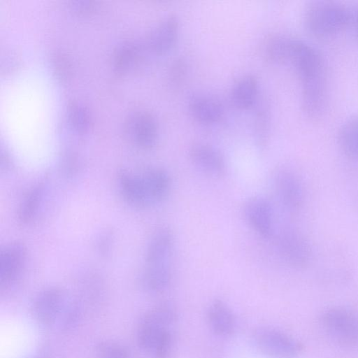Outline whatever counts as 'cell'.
I'll return each mask as SVG.
<instances>
[{"label":"cell","mask_w":358,"mask_h":358,"mask_svg":"<svg viewBox=\"0 0 358 358\" xmlns=\"http://www.w3.org/2000/svg\"><path fill=\"white\" fill-rule=\"evenodd\" d=\"M353 17L351 10L343 3L320 1L306 6L303 22L310 33L318 37H327L345 29Z\"/></svg>","instance_id":"cell-1"},{"label":"cell","mask_w":358,"mask_h":358,"mask_svg":"<svg viewBox=\"0 0 358 358\" xmlns=\"http://www.w3.org/2000/svg\"><path fill=\"white\" fill-rule=\"evenodd\" d=\"M321 322L326 333L339 345H358V315L351 310L334 307L326 310Z\"/></svg>","instance_id":"cell-2"},{"label":"cell","mask_w":358,"mask_h":358,"mask_svg":"<svg viewBox=\"0 0 358 358\" xmlns=\"http://www.w3.org/2000/svg\"><path fill=\"white\" fill-rule=\"evenodd\" d=\"M257 349L270 358H296L301 352V345L294 338L279 330L261 327L252 334Z\"/></svg>","instance_id":"cell-3"},{"label":"cell","mask_w":358,"mask_h":358,"mask_svg":"<svg viewBox=\"0 0 358 358\" xmlns=\"http://www.w3.org/2000/svg\"><path fill=\"white\" fill-rule=\"evenodd\" d=\"M176 318L174 306L170 302H162L150 310L143 317L138 331L139 345L148 350H152L167 327Z\"/></svg>","instance_id":"cell-4"},{"label":"cell","mask_w":358,"mask_h":358,"mask_svg":"<svg viewBox=\"0 0 358 358\" xmlns=\"http://www.w3.org/2000/svg\"><path fill=\"white\" fill-rule=\"evenodd\" d=\"M275 245L283 261L293 268H301L310 259L309 245L294 229L284 227L280 229L275 238Z\"/></svg>","instance_id":"cell-5"},{"label":"cell","mask_w":358,"mask_h":358,"mask_svg":"<svg viewBox=\"0 0 358 358\" xmlns=\"http://www.w3.org/2000/svg\"><path fill=\"white\" fill-rule=\"evenodd\" d=\"M243 213L248 225L258 235L264 238L273 236V209L266 198L261 196L250 197L245 202Z\"/></svg>","instance_id":"cell-6"},{"label":"cell","mask_w":358,"mask_h":358,"mask_svg":"<svg viewBox=\"0 0 358 358\" xmlns=\"http://www.w3.org/2000/svg\"><path fill=\"white\" fill-rule=\"evenodd\" d=\"M274 189L280 203L289 211L299 210L304 199L302 182L299 176L289 169H281L274 176Z\"/></svg>","instance_id":"cell-7"},{"label":"cell","mask_w":358,"mask_h":358,"mask_svg":"<svg viewBox=\"0 0 358 358\" xmlns=\"http://www.w3.org/2000/svg\"><path fill=\"white\" fill-rule=\"evenodd\" d=\"M126 130L135 143L143 148H151L157 142V122L148 112H138L131 115L126 123Z\"/></svg>","instance_id":"cell-8"},{"label":"cell","mask_w":358,"mask_h":358,"mask_svg":"<svg viewBox=\"0 0 358 358\" xmlns=\"http://www.w3.org/2000/svg\"><path fill=\"white\" fill-rule=\"evenodd\" d=\"M189 157L199 169L211 176H222L226 171V162L222 153L214 147L197 143L189 149Z\"/></svg>","instance_id":"cell-9"},{"label":"cell","mask_w":358,"mask_h":358,"mask_svg":"<svg viewBox=\"0 0 358 358\" xmlns=\"http://www.w3.org/2000/svg\"><path fill=\"white\" fill-rule=\"evenodd\" d=\"M64 294L58 288H48L36 296L34 314L38 322L45 326L52 324L64 308Z\"/></svg>","instance_id":"cell-10"},{"label":"cell","mask_w":358,"mask_h":358,"mask_svg":"<svg viewBox=\"0 0 358 358\" xmlns=\"http://www.w3.org/2000/svg\"><path fill=\"white\" fill-rule=\"evenodd\" d=\"M179 33L178 17L171 15L163 20L150 32L148 45L154 53L162 55L170 51L175 45Z\"/></svg>","instance_id":"cell-11"},{"label":"cell","mask_w":358,"mask_h":358,"mask_svg":"<svg viewBox=\"0 0 358 358\" xmlns=\"http://www.w3.org/2000/svg\"><path fill=\"white\" fill-rule=\"evenodd\" d=\"M173 236L169 228L159 229L151 238L145 256L146 267L169 265Z\"/></svg>","instance_id":"cell-12"},{"label":"cell","mask_w":358,"mask_h":358,"mask_svg":"<svg viewBox=\"0 0 358 358\" xmlns=\"http://www.w3.org/2000/svg\"><path fill=\"white\" fill-rule=\"evenodd\" d=\"M188 109L192 117L203 124H212L220 121L224 108L219 100L213 96L196 94L188 101Z\"/></svg>","instance_id":"cell-13"},{"label":"cell","mask_w":358,"mask_h":358,"mask_svg":"<svg viewBox=\"0 0 358 358\" xmlns=\"http://www.w3.org/2000/svg\"><path fill=\"white\" fill-rule=\"evenodd\" d=\"M26 257L24 246L17 242L6 246L0 255V278L1 284H8L20 273Z\"/></svg>","instance_id":"cell-14"},{"label":"cell","mask_w":358,"mask_h":358,"mask_svg":"<svg viewBox=\"0 0 358 358\" xmlns=\"http://www.w3.org/2000/svg\"><path fill=\"white\" fill-rule=\"evenodd\" d=\"M119 182L123 196L131 205L143 208L150 204L143 176H136L122 171Z\"/></svg>","instance_id":"cell-15"},{"label":"cell","mask_w":358,"mask_h":358,"mask_svg":"<svg viewBox=\"0 0 358 358\" xmlns=\"http://www.w3.org/2000/svg\"><path fill=\"white\" fill-rule=\"evenodd\" d=\"M212 330L217 335L228 336L235 331L236 320L230 308L222 301L212 303L207 313Z\"/></svg>","instance_id":"cell-16"},{"label":"cell","mask_w":358,"mask_h":358,"mask_svg":"<svg viewBox=\"0 0 358 358\" xmlns=\"http://www.w3.org/2000/svg\"><path fill=\"white\" fill-rule=\"evenodd\" d=\"M142 176L150 204L159 203L167 197L171 189V180L164 169H151Z\"/></svg>","instance_id":"cell-17"},{"label":"cell","mask_w":358,"mask_h":358,"mask_svg":"<svg viewBox=\"0 0 358 358\" xmlns=\"http://www.w3.org/2000/svg\"><path fill=\"white\" fill-rule=\"evenodd\" d=\"M259 83L252 75H247L239 79L232 88L231 100L234 106L240 110H247L254 106L258 96Z\"/></svg>","instance_id":"cell-18"},{"label":"cell","mask_w":358,"mask_h":358,"mask_svg":"<svg viewBox=\"0 0 358 358\" xmlns=\"http://www.w3.org/2000/svg\"><path fill=\"white\" fill-rule=\"evenodd\" d=\"M338 144L344 154L358 159V114L346 118L337 133Z\"/></svg>","instance_id":"cell-19"},{"label":"cell","mask_w":358,"mask_h":358,"mask_svg":"<svg viewBox=\"0 0 358 358\" xmlns=\"http://www.w3.org/2000/svg\"><path fill=\"white\" fill-rule=\"evenodd\" d=\"M140 57L139 47L134 42L125 41L115 50L113 64L115 70L120 73L128 72L137 64Z\"/></svg>","instance_id":"cell-20"},{"label":"cell","mask_w":358,"mask_h":358,"mask_svg":"<svg viewBox=\"0 0 358 358\" xmlns=\"http://www.w3.org/2000/svg\"><path fill=\"white\" fill-rule=\"evenodd\" d=\"M290 36L275 34L270 36L264 43V53L267 59L274 64L287 62Z\"/></svg>","instance_id":"cell-21"},{"label":"cell","mask_w":358,"mask_h":358,"mask_svg":"<svg viewBox=\"0 0 358 358\" xmlns=\"http://www.w3.org/2000/svg\"><path fill=\"white\" fill-rule=\"evenodd\" d=\"M171 278L170 265L146 267L143 276V283L148 290L159 292L168 286Z\"/></svg>","instance_id":"cell-22"},{"label":"cell","mask_w":358,"mask_h":358,"mask_svg":"<svg viewBox=\"0 0 358 358\" xmlns=\"http://www.w3.org/2000/svg\"><path fill=\"white\" fill-rule=\"evenodd\" d=\"M67 120L74 131L83 134L87 131L91 123L90 112L83 104L72 103L67 110Z\"/></svg>","instance_id":"cell-23"},{"label":"cell","mask_w":358,"mask_h":358,"mask_svg":"<svg viewBox=\"0 0 358 358\" xmlns=\"http://www.w3.org/2000/svg\"><path fill=\"white\" fill-rule=\"evenodd\" d=\"M42 197V188L33 189L24 201L20 210L19 217L22 222H29L35 215Z\"/></svg>","instance_id":"cell-24"},{"label":"cell","mask_w":358,"mask_h":358,"mask_svg":"<svg viewBox=\"0 0 358 358\" xmlns=\"http://www.w3.org/2000/svg\"><path fill=\"white\" fill-rule=\"evenodd\" d=\"M52 67L57 78L60 80H67L71 73V64L66 55L55 53L52 58Z\"/></svg>","instance_id":"cell-25"},{"label":"cell","mask_w":358,"mask_h":358,"mask_svg":"<svg viewBox=\"0 0 358 358\" xmlns=\"http://www.w3.org/2000/svg\"><path fill=\"white\" fill-rule=\"evenodd\" d=\"M97 352L99 358H129V352L125 348L111 342L100 343Z\"/></svg>","instance_id":"cell-26"},{"label":"cell","mask_w":358,"mask_h":358,"mask_svg":"<svg viewBox=\"0 0 358 358\" xmlns=\"http://www.w3.org/2000/svg\"><path fill=\"white\" fill-rule=\"evenodd\" d=\"M173 347V336L169 329L160 336L152 351L155 358H169Z\"/></svg>","instance_id":"cell-27"},{"label":"cell","mask_w":358,"mask_h":358,"mask_svg":"<svg viewBox=\"0 0 358 358\" xmlns=\"http://www.w3.org/2000/svg\"><path fill=\"white\" fill-rule=\"evenodd\" d=\"M187 71L185 62L181 59H176L170 68L169 78L173 86L179 85L185 78Z\"/></svg>","instance_id":"cell-28"},{"label":"cell","mask_w":358,"mask_h":358,"mask_svg":"<svg viewBox=\"0 0 358 358\" xmlns=\"http://www.w3.org/2000/svg\"><path fill=\"white\" fill-rule=\"evenodd\" d=\"M79 308L74 303H69L65 307L64 313L63 324L66 327H72L77 321L79 317Z\"/></svg>","instance_id":"cell-29"},{"label":"cell","mask_w":358,"mask_h":358,"mask_svg":"<svg viewBox=\"0 0 358 358\" xmlns=\"http://www.w3.org/2000/svg\"><path fill=\"white\" fill-rule=\"evenodd\" d=\"M72 7L80 14H86L92 11L94 6L93 1L81 0L73 1Z\"/></svg>","instance_id":"cell-30"},{"label":"cell","mask_w":358,"mask_h":358,"mask_svg":"<svg viewBox=\"0 0 358 358\" xmlns=\"http://www.w3.org/2000/svg\"><path fill=\"white\" fill-rule=\"evenodd\" d=\"M355 22L356 29H357V31L358 33V10H357L356 15H355Z\"/></svg>","instance_id":"cell-31"}]
</instances>
